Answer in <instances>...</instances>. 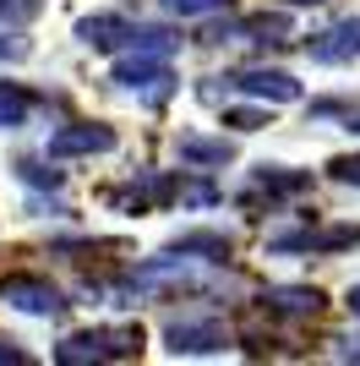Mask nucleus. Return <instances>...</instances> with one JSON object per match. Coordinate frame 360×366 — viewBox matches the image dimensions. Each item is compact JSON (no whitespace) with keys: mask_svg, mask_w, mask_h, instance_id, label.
<instances>
[{"mask_svg":"<svg viewBox=\"0 0 360 366\" xmlns=\"http://www.w3.org/2000/svg\"><path fill=\"white\" fill-rule=\"evenodd\" d=\"M142 350V328L136 322H104V328H82V334H66L55 345L60 366H99V361H131Z\"/></svg>","mask_w":360,"mask_h":366,"instance_id":"f257e3e1","label":"nucleus"},{"mask_svg":"<svg viewBox=\"0 0 360 366\" xmlns=\"http://www.w3.org/2000/svg\"><path fill=\"white\" fill-rule=\"evenodd\" d=\"M109 82L126 93H136L142 104H164L175 93V71H169V55H153V49H126V61H115Z\"/></svg>","mask_w":360,"mask_h":366,"instance_id":"f03ea898","label":"nucleus"},{"mask_svg":"<svg viewBox=\"0 0 360 366\" xmlns=\"http://www.w3.org/2000/svg\"><path fill=\"white\" fill-rule=\"evenodd\" d=\"M0 301L16 306V312H28V317H60V312L71 306L49 279H39V274H6L0 279Z\"/></svg>","mask_w":360,"mask_h":366,"instance_id":"7ed1b4c3","label":"nucleus"},{"mask_svg":"<svg viewBox=\"0 0 360 366\" xmlns=\"http://www.w3.org/2000/svg\"><path fill=\"white\" fill-rule=\"evenodd\" d=\"M164 339H169L175 355H219V350H229V328L219 317H169Z\"/></svg>","mask_w":360,"mask_h":366,"instance_id":"20e7f679","label":"nucleus"},{"mask_svg":"<svg viewBox=\"0 0 360 366\" xmlns=\"http://www.w3.org/2000/svg\"><path fill=\"white\" fill-rule=\"evenodd\" d=\"M76 39L88 49H99V55H120V49H131L136 22L120 16V11H99V16H82V22H76Z\"/></svg>","mask_w":360,"mask_h":366,"instance_id":"39448f33","label":"nucleus"},{"mask_svg":"<svg viewBox=\"0 0 360 366\" xmlns=\"http://www.w3.org/2000/svg\"><path fill=\"white\" fill-rule=\"evenodd\" d=\"M235 93H246V99H268V104H295L300 99V82L289 71H268V66H251V71H235L224 76Z\"/></svg>","mask_w":360,"mask_h":366,"instance_id":"423d86ee","label":"nucleus"},{"mask_svg":"<svg viewBox=\"0 0 360 366\" xmlns=\"http://www.w3.org/2000/svg\"><path fill=\"white\" fill-rule=\"evenodd\" d=\"M273 252H349L360 246V224H333V229H284L273 235Z\"/></svg>","mask_w":360,"mask_h":366,"instance_id":"0eeeda50","label":"nucleus"},{"mask_svg":"<svg viewBox=\"0 0 360 366\" xmlns=\"http://www.w3.org/2000/svg\"><path fill=\"white\" fill-rule=\"evenodd\" d=\"M109 148H115L109 126H60L55 137L44 142L49 159H82V153H109Z\"/></svg>","mask_w":360,"mask_h":366,"instance_id":"6e6552de","label":"nucleus"},{"mask_svg":"<svg viewBox=\"0 0 360 366\" xmlns=\"http://www.w3.org/2000/svg\"><path fill=\"white\" fill-rule=\"evenodd\" d=\"M306 49H311V61H316V66L355 61V55H360V11H355V16H344V22H333L328 33H316Z\"/></svg>","mask_w":360,"mask_h":366,"instance_id":"1a4fd4ad","label":"nucleus"},{"mask_svg":"<svg viewBox=\"0 0 360 366\" xmlns=\"http://www.w3.org/2000/svg\"><path fill=\"white\" fill-rule=\"evenodd\" d=\"M300 192H311V175H306V169H289V164H256V175H251V197L279 202V197H300Z\"/></svg>","mask_w":360,"mask_h":366,"instance_id":"9d476101","label":"nucleus"},{"mask_svg":"<svg viewBox=\"0 0 360 366\" xmlns=\"http://www.w3.org/2000/svg\"><path fill=\"white\" fill-rule=\"evenodd\" d=\"M262 306H268L273 317H316L322 295L311 285H273V290H262Z\"/></svg>","mask_w":360,"mask_h":366,"instance_id":"9b49d317","label":"nucleus"},{"mask_svg":"<svg viewBox=\"0 0 360 366\" xmlns=\"http://www.w3.org/2000/svg\"><path fill=\"white\" fill-rule=\"evenodd\" d=\"M229 159H235V142H229V137H180V164L224 169Z\"/></svg>","mask_w":360,"mask_h":366,"instance_id":"f8f14e48","label":"nucleus"},{"mask_svg":"<svg viewBox=\"0 0 360 366\" xmlns=\"http://www.w3.org/2000/svg\"><path fill=\"white\" fill-rule=\"evenodd\" d=\"M175 252H186V257H196V262H224V257H229V235H213V229H186V235H175Z\"/></svg>","mask_w":360,"mask_h":366,"instance_id":"ddd939ff","label":"nucleus"},{"mask_svg":"<svg viewBox=\"0 0 360 366\" xmlns=\"http://www.w3.org/2000/svg\"><path fill=\"white\" fill-rule=\"evenodd\" d=\"M33 104H39V99H33L22 82H0V132H16V126L33 115Z\"/></svg>","mask_w":360,"mask_h":366,"instance_id":"4468645a","label":"nucleus"},{"mask_svg":"<svg viewBox=\"0 0 360 366\" xmlns=\"http://www.w3.org/2000/svg\"><path fill=\"white\" fill-rule=\"evenodd\" d=\"M169 16H213V11H224L229 0H159Z\"/></svg>","mask_w":360,"mask_h":366,"instance_id":"2eb2a0df","label":"nucleus"},{"mask_svg":"<svg viewBox=\"0 0 360 366\" xmlns=\"http://www.w3.org/2000/svg\"><path fill=\"white\" fill-rule=\"evenodd\" d=\"M224 126H235V132H256V126H268V109H256V104L224 109Z\"/></svg>","mask_w":360,"mask_h":366,"instance_id":"dca6fc26","label":"nucleus"},{"mask_svg":"<svg viewBox=\"0 0 360 366\" xmlns=\"http://www.w3.org/2000/svg\"><path fill=\"white\" fill-rule=\"evenodd\" d=\"M39 11V0H0V28H22Z\"/></svg>","mask_w":360,"mask_h":366,"instance_id":"f3484780","label":"nucleus"},{"mask_svg":"<svg viewBox=\"0 0 360 366\" xmlns=\"http://www.w3.org/2000/svg\"><path fill=\"white\" fill-rule=\"evenodd\" d=\"M328 175L339 186H360V153H339V159L328 164Z\"/></svg>","mask_w":360,"mask_h":366,"instance_id":"a211bd4d","label":"nucleus"},{"mask_svg":"<svg viewBox=\"0 0 360 366\" xmlns=\"http://www.w3.org/2000/svg\"><path fill=\"white\" fill-rule=\"evenodd\" d=\"M16 175H22V181H28V186H49V192H55V186L66 181L60 169H44V164H16Z\"/></svg>","mask_w":360,"mask_h":366,"instance_id":"6ab92c4d","label":"nucleus"},{"mask_svg":"<svg viewBox=\"0 0 360 366\" xmlns=\"http://www.w3.org/2000/svg\"><path fill=\"white\" fill-rule=\"evenodd\" d=\"M28 49H33V44H28L16 28H11V33H0V61H28Z\"/></svg>","mask_w":360,"mask_h":366,"instance_id":"aec40b11","label":"nucleus"},{"mask_svg":"<svg viewBox=\"0 0 360 366\" xmlns=\"http://www.w3.org/2000/svg\"><path fill=\"white\" fill-rule=\"evenodd\" d=\"M0 361H28V355L16 350V339H0Z\"/></svg>","mask_w":360,"mask_h":366,"instance_id":"412c9836","label":"nucleus"},{"mask_svg":"<svg viewBox=\"0 0 360 366\" xmlns=\"http://www.w3.org/2000/svg\"><path fill=\"white\" fill-rule=\"evenodd\" d=\"M339 361H360V339H344V345H339Z\"/></svg>","mask_w":360,"mask_h":366,"instance_id":"4be33fe9","label":"nucleus"},{"mask_svg":"<svg viewBox=\"0 0 360 366\" xmlns=\"http://www.w3.org/2000/svg\"><path fill=\"white\" fill-rule=\"evenodd\" d=\"M344 301H349V312H355V317H360V285H355V290L344 295Z\"/></svg>","mask_w":360,"mask_h":366,"instance_id":"5701e85b","label":"nucleus"},{"mask_svg":"<svg viewBox=\"0 0 360 366\" xmlns=\"http://www.w3.org/2000/svg\"><path fill=\"white\" fill-rule=\"evenodd\" d=\"M344 126H349V132L360 137V109H349V121H344Z\"/></svg>","mask_w":360,"mask_h":366,"instance_id":"b1692460","label":"nucleus"},{"mask_svg":"<svg viewBox=\"0 0 360 366\" xmlns=\"http://www.w3.org/2000/svg\"><path fill=\"white\" fill-rule=\"evenodd\" d=\"M284 6H322V0H284Z\"/></svg>","mask_w":360,"mask_h":366,"instance_id":"393cba45","label":"nucleus"}]
</instances>
